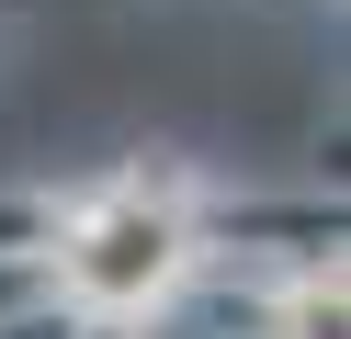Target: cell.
<instances>
[{"mask_svg": "<svg viewBox=\"0 0 351 339\" xmlns=\"http://www.w3.org/2000/svg\"><path fill=\"white\" fill-rule=\"evenodd\" d=\"M170 271H182V203L147 192V181H125V192H102L91 215L69 226V294L102 316H136L170 294Z\"/></svg>", "mask_w": 351, "mask_h": 339, "instance_id": "cell-1", "label": "cell"}]
</instances>
